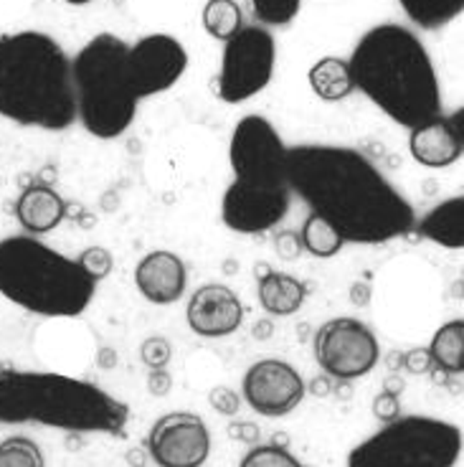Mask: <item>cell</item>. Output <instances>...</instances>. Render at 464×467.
Masks as SVG:
<instances>
[{"label":"cell","instance_id":"1","mask_svg":"<svg viewBox=\"0 0 464 467\" xmlns=\"http://www.w3.org/2000/svg\"><path fill=\"white\" fill-rule=\"evenodd\" d=\"M292 196L323 216L345 244H388L417 226L408 199L381 168L345 145H294L287 150Z\"/></svg>","mask_w":464,"mask_h":467},{"label":"cell","instance_id":"2","mask_svg":"<svg viewBox=\"0 0 464 467\" xmlns=\"http://www.w3.org/2000/svg\"><path fill=\"white\" fill-rule=\"evenodd\" d=\"M356 89L388 119L414 130L441 115V87L429 51L401 24L373 26L348 58Z\"/></svg>","mask_w":464,"mask_h":467},{"label":"cell","instance_id":"3","mask_svg":"<svg viewBox=\"0 0 464 467\" xmlns=\"http://www.w3.org/2000/svg\"><path fill=\"white\" fill-rule=\"evenodd\" d=\"M0 117L61 132L77 122L71 58L44 31L0 36Z\"/></svg>","mask_w":464,"mask_h":467},{"label":"cell","instance_id":"4","mask_svg":"<svg viewBox=\"0 0 464 467\" xmlns=\"http://www.w3.org/2000/svg\"><path fill=\"white\" fill-rule=\"evenodd\" d=\"M287 145L262 115L236 122L229 142L233 181L221 201V219L236 234H264L290 213Z\"/></svg>","mask_w":464,"mask_h":467},{"label":"cell","instance_id":"5","mask_svg":"<svg viewBox=\"0 0 464 467\" xmlns=\"http://www.w3.org/2000/svg\"><path fill=\"white\" fill-rule=\"evenodd\" d=\"M129 409L105 389L54 371L0 368V424H41L69 434L122 437Z\"/></svg>","mask_w":464,"mask_h":467},{"label":"cell","instance_id":"6","mask_svg":"<svg viewBox=\"0 0 464 467\" xmlns=\"http://www.w3.org/2000/svg\"><path fill=\"white\" fill-rule=\"evenodd\" d=\"M97 282L77 259L44 244L38 236L0 239V295L41 317H79L92 305Z\"/></svg>","mask_w":464,"mask_h":467},{"label":"cell","instance_id":"7","mask_svg":"<svg viewBox=\"0 0 464 467\" xmlns=\"http://www.w3.org/2000/svg\"><path fill=\"white\" fill-rule=\"evenodd\" d=\"M128 48L119 36L99 34L71 58L77 119L99 140L125 135L138 117V94L128 71Z\"/></svg>","mask_w":464,"mask_h":467},{"label":"cell","instance_id":"8","mask_svg":"<svg viewBox=\"0 0 464 467\" xmlns=\"http://www.w3.org/2000/svg\"><path fill=\"white\" fill-rule=\"evenodd\" d=\"M462 430L437 417H398L356 444L348 467H454L462 457Z\"/></svg>","mask_w":464,"mask_h":467},{"label":"cell","instance_id":"9","mask_svg":"<svg viewBox=\"0 0 464 467\" xmlns=\"http://www.w3.org/2000/svg\"><path fill=\"white\" fill-rule=\"evenodd\" d=\"M277 67V44L264 26H244L226 41L213 92L226 105H242L264 92Z\"/></svg>","mask_w":464,"mask_h":467},{"label":"cell","instance_id":"10","mask_svg":"<svg viewBox=\"0 0 464 467\" xmlns=\"http://www.w3.org/2000/svg\"><path fill=\"white\" fill-rule=\"evenodd\" d=\"M313 353L333 381H356L381 361V346L371 327L356 317H333L313 333Z\"/></svg>","mask_w":464,"mask_h":467},{"label":"cell","instance_id":"11","mask_svg":"<svg viewBox=\"0 0 464 467\" xmlns=\"http://www.w3.org/2000/svg\"><path fill=\"white\" fill-rule=\"evenodd\" d=\"M188 69L186 47L168 34H150L128 48V71L138 99L173 89Z\"/></svg>","mask_w":464,"mask_h":467},{"label":"cell","instance_id":"12","mask_svg":"<svg viewBox=\"0 0 464 467\" xmlns=\"http://www.w3.org/2000/svg\"><path fill=\"white\" fill-rule=\"evenodd\" d=\"M148 455L158 467H203L211 455L206 421L193 411H170L152 424Z\"/></svg>","mask_w":464,"mask_h":467},{"label":"cell","instance_id":"13","mask_svg":"<svg viewBox=\"0 0 464 467\" xmlns=\"http://www.w3.org/2000/svg\"><path fill=\"white\" fill-rule=\"evenodd\" d=\"M307 386L300 371L279 358H262L244 374V399L262 417H287L300 407Z\"/></svg>","mask_w":464,"mask_h":467},{"label":"cell","instance_id":"14","mask_svg":"<svg viewBox=\"0 0 464 467\" xmlns=\"http://www.w3.org/2000/svg\"><path fill=\"white\" fill-rule=\"evenodd\" d=\"M186 320L201 338H226L244 323V305L232 287L211 282L191 295Z\"/></svg>","mask_w":464,"mask_h":467},{"label":"cell","instance_id":"15","mask_svg":"<svg viewBox=\"0 0 464 467\" xmlns=\"http://www.w3.org/2000/svg\"><path fill=\"white\" fill-rule=\"evenodd\" d=\"M408 152L424 168H449L464 155V109L408 130Z\"/></svg>","mask_w":464,"mask_h":467},{"label":"cell","instance_id":"16","mask_svg":"<svg viewBox=\"0 0 464 467\" xmlns=\"http://www.w3.org/2000/svg\"><path fill=\"white\" fill-rule=\"evenodd\" d=\"M135 287L152 305L178 303L188 287V269L183 259L168 249L145 254L135 267Z\"/></svg>","mask_w":464,"mask_h":467},{"label":"cell","instance_id":"17","mask_svg":"<svg viewBox=\"0 0 464 467\" xmlns=\"http://www.w3.org/2000/svg\"><path fill=\"white\" fill-rule=\"evenodd\" d=\"M15 219L31 236L48 234L67 219V203L51 186L34 183L26 186L15 201Z\"/></svg>","mask_w":464,"mask_h":467},{"label":"cell","instance_id":"18","mask_svg":"<svg viewBox=\"0 0 464 467\" xmlns=\"http://www.w3.org/2000/svg\"><path fill=\"white\" fill-rule=\"evenodd\" d=\"M414 232L424 239H429L434 244L462 252L464 249V196H452V199L441 201L434 209L424 213V219H418Z\"/></svg>","mask_w":464,"mask_h":467},{"label":"cell","instance_id":"19","mask_svg":"<svg viewBox=\"0 0 464 467\" xmlns=\"http://www.w3.org/2000/svg\"><path fill=\"white\" fill-rule=\"evenodd\" d=\"M307 287L304 282L297 280L290 272H277L272 269L264 280H259V303L269 316L287 317L294 316L304 305Z\"/></svg>","mask_w":464,"mask_h":467},{"label":"cell","instance_id":"20","mask_svg":"<svg viewBox=\"0 0 464 467\" xmlns=\"http://www.w3.org/2000/svg\"><path fill=\"white\" fill-rule=\"evenodd\" d=\"M307 82L313 87V92L325 102H340V99H345L356 92V82H353L348 61L337 57H325L314 61L307 71Z\"/></svg>","mask_w":464,"mask_h":467},{"label":"cell","instance_id":"21","mask_svg":"<svg viewBox=\"0 0 464 467\" xmlns=\"http://www.w3.org/2000/svg\"><path fill=\"white\" fill-rule=\"evenodd\" d=\"M429 356L434 366H439L452 376L464 371V320H449L447 326H441L434 338H431Z\"/></svg>","mask_w":464,"mask_h":467},{"label":"cell","instance_id":"22","mask_svg":"<svg viewBox=\"0 0 464 467\" xmlns=\"http://www.w3.org/2000/svg\"><path fill=\"white\" fill-rule=\"evenodd\" d=\"M408 21L424 31H439L459 18L464 11V0H398Z\"/></svg>","mask_w":464,"mask_h":467},{"label":"cell","instance_id":"23","mask_svg":"<svg viewBox=\"0 0 464 467\" xmlns=\"http://www.w3.org/2000/svg\"><path fill=\"white\" fill-rule=\"evenodd\" d=\"M300 239L302 249L310 252V254L317 259L335 257V254H340V249L345 246L343 236H340L323 216H317V213H310V216H307V222H304V226H302L300 232Z\"/></svg>","mask_w":464,"mask_h":467},{"label":"cell","instance_id":"24","mask_svg":"<svg viewBox=\"0 0 464 467\" xmlns=\"http://www.w3.org/2000/svg\"><path fill=\"white\" fill-rule=\"evenodd\" d=\"M203 28L226 44L244 28V13L236 0H209L203 8Z\"/></svg>","mask_w":464,"mask_h":467},{"label":"cell","instance_id":"25","mask_svg":"<svg viewBox=\"0 0 464 467\" xmlns=\"http://www.w3.org/2000/svg\"><path fill=\"white\" fill-rule=\"evenodd\" d=\"M0 467H46L41 447L24 434L0 442Z\"/></svg>","mask_w":464,"mask_h":467},{"label":"cell","instance_id":"26","mask_svg":"<svg viewBox=\"0 0 464 467\" xmlns=\"http://www.w3.org/2000/svg\"><path fill=\"white\" fill-rule=\"evenodd\" d=\"M252 3V13L259 21V26H272V28H279V26H290L297 13H300L302 0H249Z\"/></svg>","mask_w":464,"mask_h":467},{"label":"cell","instance_id":"27","mask_svg":"<svg viewBox=\"0 0 464 467\" xmlns=\"http://www.w3.org/2000/svg\"><path fill=\"white\" fill-rule=\"evenodd\" d=\"M239 467H304L290 450H279L274 444H254Z\"/></svg>","mask_w":464,"mask_h":467},{"label":"cell","instance_id":"28","mask_svg":"<svg viewBox=\"0 0 464 467\" xmlns=\"http://www.w3.org/2000/svg\"><path fill=\"white\" fill-rule=\"evenodd\" d=\"M77 262H79V267H82L94 282L109 277L112 269H115V257H112V252L105 249V246H87Z\"/></svg>","mask_w":464,"mask_h":467},{"label":"cell","instance_id":"29","mask_svg":"<svg viewBox=\"0 0 464 467\" xmlns=\"http://www.w3.org/2000/svg\"><path fill=\"white\" fill-rule=\"evenodd\" d=\"M139 358L148 368H165L173 358V346L163 336H152L139 346Z\"/></svg>","mask_w":464,"mask_h":467},{"label":"cell","instance_id":"30","mask_svg":"<svg viewBox=\"0 0 464 467\" xmlns=\"http://www.w3.org/2000/svg\"><path fill=\"white\" fill-rule=\"evenodd\" d=\"M211 407L216 409L219 414L223 417H233V414H239V409H242V397L229 389V386H216V389H211L209 394Z\"/></svg>","mask_w":464,"mask_h":467},{"label":"cell","instance_id":"31","mask_svg":"<svg viewBox=\"0 0 464 467\" xmlns=\"http://www.w3.org/2000/svg\"><path fill=\"white\" fill-rule=\"evenodd\" d=\"M274 252L282 262H294L300 257L302 252V239L300 232H292V229H284V232L274 234Z\"/></svg>","mask_w":464,"mask_h":467},{"label":"cell","instance_id":"32","mask_svg":"<svg viewBox=\"0 0 464 467\" xmlns=\"http://www.w3.org/2000/svg\"><path fill=\"white\" fill-rule=\"evenodd\" d=\"M373 414H376V420H381L383 424L398 420V417H401V404H398V397L381 391L378 397L373 399Z\"/></svg>","mask_w":464,"mask_h":467},{"label":"cell","instance_id":"33","mask_svg":"<svg viewBox=\"0 0 464 467\" xmlns=\"http://www.w3.org/2000/svg\"><path fill=\"white\" fill-rule=\"evenodd\" d=\"M431 366L434 363H431L429 348H411L408 353H404V366L401 368H407V374L411 376H421L429 374Z\"/></svg>","mask_w":464,"mask_h":467},{"label":"cell","instance_id":"34","mask_svg":"<svg viewBox=\"0 0 464 467\" xmlns=\"http://www.w3.org/2000/svg\"><path fill=\"white\" fill-rule=\"evenodd\" d=\"M148 391L152 397L163 399L173 391V376L168 374L165 368H150V376H148Z\"/></svg>","mask_w":464,"mask_h":467},{"label":"cell","instance_id":"35","mask_svg":"<svg viewBox=\"0 0 464 467\" xmlns=\"http://www.w3.org/2000/svg\"><path fill=\"white\" fill-rule=\"evenodd\" d=\"M226 432L232 434L233 440H239V442L246 444H256L259 442V434H262L254 421H232Z\"/></svg>","mask_w":464,"mask_h":467},{"label":"cell","instance_id":"36","mask_svg":"<svg viewBox=\"0 0 464 467\" xmlns=\"http://www.w3.org/2000/svg\"><path fill=\"white\" fill-rule=\"evenodd\" d=\"M371 285L368 282H356L353 287H350V303L356 305V307H368L371 305Z\"/></svg>","mask_w":464,"mask_h":467},{"label":"cell","instance_id":"37","mask_svg":"<svg viewBox=\"0 0 464 467\" xmlns=\"http://www.w3.org/2000/svg\"><path fill=\"white\" fill-rule=\"evenodd\" d=\"M333 386H335V381L330 376H314L313 384H310V391H313L314 397L325 399L333 394Z\"/></svg>","mask_w":464,"mask_h":467},{"label":"cell","instance_id":"38","mask_svg":"<svg viewBox=\"0 0 464 467\" xmlns=\"http://www.w3.org/2000/svg\"><path fill=\"white\" fill-rule=\"evenodd\" d=\"M117 350L109 348V346H105V348H99V353H97V366L102 368V371H112L117 366Z\"/></svg>","mask_w":464,"mask_h":467},{"label":"cell","instance_id":"39","mask_svg":"<svg viewBox=\"0 0 464 467\" xmlns=\"http://www.w3.org/2000/svg\"><path fill=\"white\" fill-rule=\"evenodd\" d=\"M404 389H407V381H404V376H398V374L386 376V381H383V391H386V394L401 397V394H404Z\"/></svg>","mask_w":464,"mask_h":467},{"label":"cell","instance_id":"40","mask_svg":"<svg viewBox=\"0 0 464 467\" xmlns=\"http://www.w3.org/2000/svg\"><path fill=\"white\" fill-rule=\"evenodd\" d=\"M252 336L256 340H267L274 336V323L269 320V317H262V320H256L254 327H252Z\"/></svg>","mask_w":464,"mask_h":467},{"label":"cell","instance_id":"41","mask_svg":"<svg viewBox=\"0 0 464 467\" xmlns=\"http://www.w3.org/2000/svg\"><path fill=\"white\" fill-rule=\"evenodd\" d=\"M401 366H404V353H401V350H391V353L386 356V368H388V374H398Z\"/></svg>","mask_w":464,"mask_h":467},{"label":"cell","instance_id":"42","mask_svg":"<svg viewBox=\"0 0 464 467\" xmlns=\"http://www.w3.org/2000/svg\"><path fill=\"white\" fill-rule=\"evenodd\" d=\"M429 374H431V381L434 384H439V386H447L449 384V371H444V368H439V366H431L429 368Z\"/></svg>","mask_w":464,"mask_h":467},{"label":"cell","instance_id":"43","mask_svg":"<svg viewBox=\"0 0 464 467\" xmlns=\"http://www.w3.org/2000/svg\"><path fill=\"white\" fill-rule=\"evenodd\" d=\"M145 450H139V447H135V450H129L128 452V462L132 467H145Z\"/></svg>","mask_w":464,"mask_h":467},{"label":"cell","instance_id":"44","mask_svg":"<svg viewBox=\"0 0 464 467\" xmlns=\"http://www.w3.org/2000/svg\"><path fill=\"white\" fill-rule=\"evenodd\" d=\"M269 444H274V447H279V450H287V447H290V437H287L284 432L272 434V442Z\"/></svg>","mask_w":464,"mask_h":467},{"label":"cell","instance_id":"45","mask_svg":"<svg viewBox=\"0 0 464 467\" xmlns=\"http://www.w3.org/2000/svg\"><path fill=\"white\" fill-rule=\"evenodd\" d=\"M269 272H272V267H269L267 262H259V265H256V267H254L256 282H259V280H264V277H267Z\"/></svg>","mask_w":464,"mask_h":467},{"label":"cell","instance_id":"46","mask_svg":"<svg viewBox=\"0 0 464 467\" xmlns=\"http://www.w3.org/2000/svg\"><path fill=\"white\" fill-rule=\"evenodd\" d=\"M64 3H69V5H87V3H92V0H64Z\"/></svg>","mask_w":464,"mask_h":467}]
</instances>
